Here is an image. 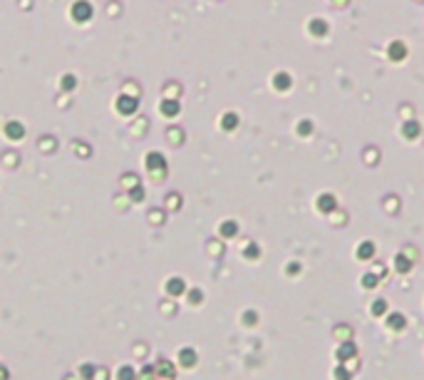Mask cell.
I'll use <instances>...</instances> for the list:
<instances>
[{
  "instance_id": "obj_1",
  "label": "cell",
  "mask_w": 424,
  "mask_h": 380,
  "mask_svg": "<svg viewBox=\"0 0 424 380\" xmlns=\"http://www.w3.org/2000/svg\"><path fill=\"white\" fill-rule=\"evenodd\" d=\"M390 323H392L395 328H400V326H402L404 321H402V316H395V318H390Z\"/></svg>"
},
{
  "instance_id": "obj_2",
  "label": "cell",
  "mask_w": 424,
  "mask_h": 380,
  "mask_svg": "<svg viewBox=\"0 0 424 380\" xmlns=\"http://www.w3.org/2000/svg\"><path fill=\"white\" fill-rule=\"evenodd\" d=\"M360 251H362L360 256H372V246H370V244H367V246H362Z\"/></svg>"
}]
</instances>
